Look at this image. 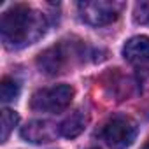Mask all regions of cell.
Here are the masks:
<instances>
[{"instance_id":"6da1fadb","label":"cell","mask_w":149,"mask_h":149,"mask_svg":"<svg viewBox=\"0 0 149 149\" xmlns=\"http://www.w3.org/2000/svg\"><path fill=\"white\" fill-rule=\"evenodd\" d=\"M46 16L25 4L9 7L0 19V35L9 49L33 44L46 33Z\"/></svg>"},{"instance_id":"7a4b0ae2","label":"cell","mask_w":149,"mask_h":149,"mask_svg":"<svg viewBox=\"0 0 149 149\" xmlns=\"http://www.w3.org/2000/svg\"><path fill=\"white\" fill-rule=\"evenodd\" d=\"M74 98V88L68 84H56L37 90L30 98V107L37 112H61Z\"/></svg>"},{"instance_id":"3957f363","label":"cell","mask_w":149,"mask_h":149,"mask_svg":"<svg viewBox=\"0 0 149 149\" xmlns=\"http://www.w3.org/2000/svg\"><path fill=\"white\" fill-rule=\"evenodd\" d=\"M137 133H139L137 123L132 118L123 116V114L112 116L102 130V137L111 149L130 147L133 144V140L137 139Z\"/></svg>"},{"instance_id":"277c9868","label":"cell","mask_w":149,"mask_h":149,"mask_svg":"<svg viewBox=\"0 0 149 149\" xmlns=\"http://www.w3.org/2000/svg\"><path fill=\"white\" fill-rule=\"evenodd\" d=\"M121 9V2H107V0H88L77 4L81 19L91 26H105L114 23L119 18Z\"/></svg>"},{"instance_id":"5b68a950","label":"cell","mask_w":149,"mask_h":149,"mask_svg":"<svg viewBox=\"0 0 149 149\" xmlns=\"http://www.w3.org/2000/svg\"><path fill=\"white\" fill-rule=\"evenodd\" d=\"M67 63H68V53H67L63 44H58V46L46 49L44 53H40V56L37 60L40 72L47 74V76H56V74L63 72Z\"/></svg>"},{"instance_id":"8992f818","label":"cell","mask_w":149,"mask_h":149,"mask_svg":"<svg viewBox=\"0 0 149 149\" xmlns=\"http://www.w3.org/2000/svg\"><path fill=\"white\" fill-rule=\"evenodd\" d=\"M58 132L60 130H56V125H53L51 121L33 119L21 128V137L32 144H46V142L54 140Z\"/></svg>"},{"instance_id":"52a82bcc","label":"cell","mask_w":149,"mask_h":149,"mask_svg":"<svg viewBox=\"0 0 149 149\" xmlns=\"http://www.w3.org/2000/svg\"><path fill=\"white\" fill-rule=\"evenodd\" d=\"M123 56L130 63H147L149 61V37L137 35L125 42Z\"/></svg>"},{"instance_id":"ba28073f","label":"cell","mask_w":149,"mask_h":149,"mask_svg":"<svg viewBox=\"0 0 149 149\" xmlns=\"http://www.w3.org/2000/svg\"><path fill=\"white\" fill-rule=\"evenodd\" d=\"M86 128V116L81 112V111H76V112H72L60 126V133L65 137V139H76L77 135L83 133V130Z\"/></svg>"},{"instance_id":"9c48e42d","label":"cell","mask_w":149,"mask_h":149,"mask_svg":"<svg viewBox=\"0 0 149 149\" xmlns=\"http://www.w3.org/2000/svg\"><path fill=\"white\" fill-rule=\"evenodd\" d=\"M19 83L13 77H4L2 79V84H0V98H2V102H13L19 97Z\"/></svg>"},{"instance_id":"30bf717a","label":"cell","mask_w":149,"mask_h":149,"mask_svg":"<svg viewBox=\"0 0 149 149\" xmlns=\"http://www.w3.org/2000/svg\"><path fill=\"white\" fill-rule=\"evenodd\" d=\"M19 121V116L16 114V111H11V109H4L2 111V126H0V140L6 142L11 135V132L14 130V126L18 125Z\"/></svg>"},{"instance_id":"8fae6325","label":"cell","mask_w":149,"mask_h":149,"mask_svg":"<svg viewBox=\"0 0 149 149\" xmlns=\"http://www.w3.org/2000/svg\"><path fill=\"white\" fill-rule=\"evenodd\" d=\"M133 19L139 25H147L149 26V0L137 2L133 7Z\"/></svg>"},{"instance_id":"7c38bea8","label":"cell","mask_w":149,"mask_h":149,"mask_svg":"<svg viewBox=\"0 0 149 149\" xmlns=\"http://www.w3.org/2000/svg\"><path fill=\"white\" fill-rule=\"evenodd\" d=\"M140 149H149V139H147V140H146V144H144V146H142V147H140Z\"/></svg>"},{"instance_id":"4fadbf2b","label":"cell","mask_w":149,"mask_h":149,"mask_svg":"<svg viewBox=\"0 0 149 149\" xmlns=\"http://www.w3.org/2000/svg\"><path fill=\"white\" fill-rule=\"evenodd\" d=\"M91 149H97V147H91Z\"/></svg>"}]
</instances>
